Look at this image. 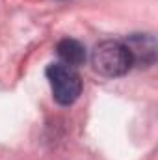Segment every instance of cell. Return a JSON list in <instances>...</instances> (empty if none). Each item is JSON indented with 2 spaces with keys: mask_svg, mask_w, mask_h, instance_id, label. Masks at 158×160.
<instances>
[{
  "mask_svg": "<svg viewBox=\"0 0 158 160\" xmlns=\"http://www.w3.org/2000/svg\"><path fill=\"white\" fill-rule=\"evenodd\" d=\"M56 52L62 60V63L69 65V67H78L86 62V47L78 39L73 38H65L56 45Z\"/></svg>",
  "mask_w": 158,
  "mask_h": 160,
  "instance_id": "cell-4",
  "label": "cell"
},
{
  "mask_svg": "<svg viewBox=\"0 0 158 160\" xmlns=\"http://www.w3.org/2000/svg\"><path fill=\"white\" fill-rule=\"evenodd\" d=\"M47 78H48L56 102H60L63 106L73 104L82 93V78L77 73V69L69 67L62 62L50 63L47 67Z\"/></svg>",
  "mask_w": 158,
  "mask_h": 160,
  "instance_id": "cell-2",
  "label": "cell"
},
{
  "mask_svg": "<svg viewBox=\"0 0 158 160\" xmlns=\"http://www.w3.org/2000/svg\"><path fill=\"white\" fill-rule=\"evenodd\" d=\"M93 69L108 78L123 77L132 69V58L123 41H102L91 50Z\"/></svg>",
  "mask_w": 158,
  "mask_h": 160,
  "instance_id": "cell-1",
  "label": "cell"
},
{
  "mask_svg": "<svg viewBox=\"0 0 158 160\" xmlns=\"http://www.w3.org/2000/svg\"><path fill=\"white\" fill-rule=\"evenodd\" d=\"M123 43L130 52L132 65L151 67L156 62V41L151 34H134Z\"/></svg>",
  "mask_w": 158,
  "mask_h": 160,
  "instance_id": "cell-3",
  "label": "cell"
}]
</instances>
